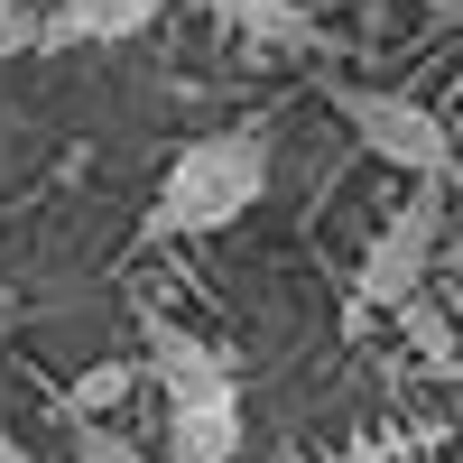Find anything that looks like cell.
<instances>
[{"instance_id": "cell-7", "label": "cell", "mask_w": 463, "mask_h": 463, "mask_svg": "<svg viewBox=\"0 0 463 463\" xmlns=\"http://www.w3.org/2000/svg\"><path fill=\"white\" fill-rule=\"evenodd\" d=\"M130 380H139L130 362H93L84 380H74V399H65V417H111V408L130 399Z\"/></svg>"}, {"instance_id": "cell-2", "label": "cell", "mask_w": 463, "mask_h": 463, "mask_svg": "<svg viewBox=\"0 0 463 463\" xmlns=\"http://www.w3.org/2000/svg\"><path fill=\"white\" fill-rule=\"evenodd\" d=\"M325 102L343 111L353 148H371V158L399 167L408 185H445V176H454V130L436 121L427 102H408V93H390V84H334V74H325Z\"/></svg>"}, {"instance_id": "cell-5", "label": "cell", "mask_w": 463, "mask_h": 463, "mask_svg": "<svg viewBox=\"0 0 463 463\" xmlns=\"http://www.w3.org/2000/svg\"><path fill=\"white\" fill-rule=\"evenodd\" d=\"M176 0H56V19L37 28L47 47H121V37L158 28Z\"/></svg>"}, {"instance_id": "cell-9", "label": "cell", "mask_w": 463, "mask_h": 463, "mask_svg": "<svg viewBox=\"0 0 463 463\" xmlns=\"http://www.w3.org/2000/svg\"><path fill=\"white\" fill-rule=\"evenodd\" d=\"M0 463H37V454H28V445H19L10 427H0Z\"/></svg>"}, {"instance_id": "cell-3", "label": "cell", "mask_w": 463, "mask_h": 463, "mask_svg": "<svg viewBox=\"0 0 463 463\" xmlns=\"http://www.w3.org/2000/svg\"><path fill=\"white\" fill-rule=\"evenodd\" d=\"M436 241H445V185H408V204L371 232V250H362V279H353V325L380 316V306H399L408 297H427V269H436Z\"/></svg>"}, {"instance_id": "cell-4", "label": "cell", "mask_w": 463, "mask_h": 463, "mask_svg": "<svg viewBox=\"0 0 463 463\" xmlns=\"http://www.w3.org/2000/svg\"><path fill=\"white\" fill-rule=\"evenodd\" d=\"M241 454V390L167 399V463H232Z\"/></svg>"}, {"instance_id": "cell-6", "label": "cell", "mask_w": 463, "mask_h": 463, "mask_svg": "<svg viewBox=\"0 0 463 463\" xmlns=\"http://www.w3.org/2000/svg\"><path fill=\"white\" fill-rule=\"evenodd\" d=\"M213 10L241 37H260V47H316V19H306L297 0H213Z\"/></svg>"}, {"instance_id": "cell-1", "label": "cell", "mask_w": 463, "mask_h": 463, "mask_svg": "<svg viewBox=\"0 0 463 463\" xmlns=\"http://www.w3.org/2000/svg\"><path fill=\"white\" fill-rule=\"evenodd\" d=\"M260 195H269V130L232 121V130H204L167 158L148 232L158 241H204V232H232L241 213H260Z\"/></svg>"}, {"instance_id": "cell-8", "label": "cell", "mask_w": 463, "mask_h": 463, "mask_svg": "<svg viewBox=\"0 0 463 463\" xmlns=\"http://www.w3.org/2000/svg\"><path fill=\"white\" fill-rule=\"evenodd\" d=\"M74 463H148L111 417H74Z\"/></svg>"}]
</instances>
